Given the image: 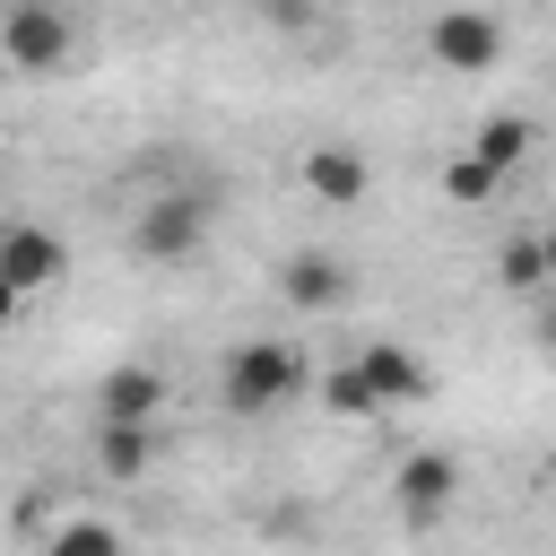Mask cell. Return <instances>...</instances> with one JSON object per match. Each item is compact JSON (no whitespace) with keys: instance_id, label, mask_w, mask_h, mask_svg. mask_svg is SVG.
Instances as JSON below:
<instances>
[{"instance_id":"1","label":"cell","mask_w":556,"mask_h":556,"mask_svg":"<svg viewBox=\"0 0 556 556\" xmlns=\"http://www.w3.org/2000/svg\"><path fill=\"white\" fill-rule=\"evenodd\" d=\"M217 391H226L235 417H269V408H287L304 391V348H287V339H235Z\"/></svg>"},{"instance_id":"2","label":"cell","mask_w":556,"mask_h":556,"mask_svg":"<svg viewBox=\"0 0 556 556\" xmlns=\"http://www.w3.org/2000/svg\"><path fill=\"white\" fill-rule=\"evenodd\" d=\"M208 243V191H156V200H139V217H130V252L139 261H191Z\"/></svg>"},{"instance_id":"3","label":"cell","mask_w":556,"mask_h":556,"mask_svg":"<svg viewBox=\"0 0 556 556\" xmlns=\"http://www.w3.org/2000/svg\"><path fill=\"white\" fill-rule=\"evenodd\" d=\"M0 52H9V70H26V78H52V70H70L78 35H70V17H61L52 0H17V9L0 17Z\"/></svg>"},{"instance_id":"4","label":"cell","mask_w":556,"mask_h":556,"mask_svg":"<svg viewBox=\"0 0 556 556\" xmlns=\"http://www.w3.org/2000/svg\"><path fill=\"white\" fill-rule=\"evenodd\" d=\"M70 269V243L52 235V226H35V217H17L9 235H0V287H9V304H26V295H43L52 278Z\"/></svg>"},{"instance_id":"5","label":"cell","mask_w":556,"mask_h":556,"mask_svg":"<svg viewBox=\"0 0 556 556\" xmlns=\"http://www.w3.org/2000/svg\"><path fill=\"white\" fill-rule=\"evenodd\" d=\"M452 495H460V460H452V452H408V460L391 469V504H400L408 530H434V521L452 513Z\"/></svg>"},{"instance_id":"6","label":"cell","mask_w":556,"mask_h":556,"mask_svg":"<svg viewBox=\"0 0 556 556\" xmlns=\"http://www.w3.org/2000/svg\"><path fill=\"white\" fill-rule=\"evenodd\" d=\"M356 295V269L339 261V252H287L278 261V304H295V313H339Z\"/></svg>"},{"instance_id":"7","label":"cell","mask_w":556,"mask_h":556,"mask_svg":"<svg viewBox=\"0 0 556 556\" xmlns=\"http://www.w3.org/2000/svg\"><path fill=\"white\" fill-rule=\"evenodd\" d=\"M156 408H165V365L148 356H122L96 382V426H156Z\"/></svg>"},{"instance_id":"8","label":"cell","mask_w":556,"mask_h":556,"mask_svg":"<svg viewBox=\"0 0 556 556\" xmlns=\"http://www.w3.org/2000/svg\"><path fill=\"white\" fill-rule=\"evenodd\" d=\"M426 52H434L443 70H495V61H504V26H495L486 9H443V17L426 26Z\"/></svg>"},{"instance_id":"9","label":"cell","mask_w":556,"mask_h":556,"mask_svg":"<svg viewBox=\"0 0 556 556\" xmlns=\"http://www.w3.org/2000/svg\"><path fill=\"white\" fill-rule=\"evenodd\" d=\"M304 191H313L321 208H356V200L374 191V165H365L348 139H313V148H304Z\"/></svg>"},{"instance_id":"10","label":"cell","mask_w":556,"mask_h":556,"mask_svg":"<svg viewBox=\"0 0 556 556\" xmlns=\"http://www.w3.org/2000/svg\"><path fill=\"white\" fill-rule=\"evenodd\" d=\"M356 365H365V382H374L391 408H408V400H426V391H434L426 356H417V348H400V339H365V348H356Z\"/></svg>"},{"instance_id":"11","label":"cell","mask_w":556,"mask_h":556,"mask_svg":"<svg viewBox=\"0 0 556 556\" xmlns=\"http://www.w3.org/2000/svg\"><path fill=\"white\" fill-rule=\"evenodd\" d=\"M148 460H156V426H96V469L113 486H139Z\"/></svg>"},{"instance_id":"12","label":"cell","mask_w":556,"mask_h":556,"mask_svg":"<svg viewBox=\"0 0 556 556\" xmlns=\"http://www.w3.org/2000/svg\"><path fill=\"white\" fill-rule=\"evenodd\" d=\"M530 139H539V122H530V113H486V122L469 130V156H478V165H495V174H513V165L530 156Z\"/></svg>"},{"instance_id":"13","label":"cell","mask_w":556,"mask_h":556,"mask_svg":"<svg viewBox=\"0 0 556 556\" xmlns=\"http://www.w3.org/2000/svg\"><path fill=\"white\" fill-rule=\"evenodd\" d=\"M321 408H330V417H356V426H374L391 400H382V391L365 382V365L348 356V365H330V374H321Z\"/></svg>"},{"instance_id":"14","label":"cell","mask_w":556,"mask_h":556,"mask_svg":"<svg viewBox=\"0 0 556 556\" xmlns=\"http://www.w3.org/2000/svg\"><path fill=\"white\" fill-rule=\"evenodd\" d=\"M495 287H504V295H547V287H556V278H547V243H539V235H513V243L495 252Z\"/></svg>"},{"instance_id":"15","label":"cell","mask_w":556,"mask_h":556,"mask_svg":"<svg viewBox=\"0 0 556 556\" xmlns=\"http://www.w3.org/2000/svg\"><path fill=\"white\" fill-rule=\"evenodd\" d=\"M495 191H504V174H495V165H478L469 148H460V156L443 165V200H452V208H486Z\"/></svg>"},{"instance_id":"16","label":"cell","mask_w":556,"mask_h":556,"mask_svg":"<svg viewBox=\"0 0 556 556\" xmlns=\"http://www.w3.org/2000/svg\"><path fill=\"white\" fill-rule=\"evenodd\" d=\"M43 556H130V547H122V530H113V521H61Z\"/></svg>"},{"instance_id":"17","label":"cell","mask_w":556,"mask_h":556,"mask_svg":"<svg viewBox=\"0 0 556 556\" xmlns=\"http://www.w3.org/2000/svg\"><path fill=\"white\" fill-rule=\"evenodd\" d=\"M261 26H287V35H304V26H313V0H261Z\"/></svg>"},{"instance_id":"18","label":"cell","mask_w":556,"mask_h":556,"mask_svg":"<svg viewBox=\"0 0 556 556\" xmlns=\"http://www.w3.org/2000/svg\"><path fill=\"white\" fill-rule=\"evenodd\" d=\"M539 348H547V356H556V287H547V295H539Z\"/></svg>"},{"instance_id":"19","label":"cell","mask_w":556,"mask_h":556,"mask_svg":"<svg viewBox=\"0 0 556 556\" xmlns=\"http://www.w3.org/2000/svg\"><path fill=\"white\" fill-rule=\"evenodd\" d=\"M539 243H547V278H556V226H547V235H539Z\"/></svg>"}]
</instances>
